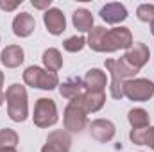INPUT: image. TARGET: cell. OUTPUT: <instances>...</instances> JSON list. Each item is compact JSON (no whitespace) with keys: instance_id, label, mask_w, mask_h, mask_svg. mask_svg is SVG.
Segmentation results:
<instances>
[{"instance_id":"obj_1","label":"cell","mask_w":154,"mask_h":152,"mask_svg":"<svg viewBox=\"0 0 154 152\" xmlns=\"http://www.w3.org/2000/svg\"><path fill=\"white\" fill-rule=\"evenodd\" d=\"M106 68L111 72V86H109V91H111V97L115 100H122L124 99V82L129 79V77H134L138 74L136 68H133L124 57L120 59H106Z\"/></svg>"},{"instance_id":"obj_17","label":"cell","mask_w":154,"mask_h":152,"mask_svg":"<svg viewBox=\"0 0 154 152\" xmlns=\"http://www.w3.org/2000/svg\"><path fill=\"white\" fill-rule=\"evenodd\" d=\"M129 138L134 145H147L149 149H154V125L142 127V129H131Z\"/></svg>"},{"instance_id":"obj_24","label":"cell","mask_w":154,"mask_h":152,"mask_svg":"<svg viewBox=\"0 0 154 152\" xmlns=\"http://www.w3.org/2000/svg\"><path fill=\"white\" fill-rule=\"evenodd\" d=\"M136 16L140 22L152 23L154 22V4H140L136 9Z\"/></svg>"},{"instance_id":"obj_23","label":"cell","mask_w":154,"mask_h":152,"mask_svg":"<svg viewBox=\"0 0 154 152\" xmlns=\"http://www.w3.org/2000/svg\"><path fill=\"white\" fill-rule=\"evenodd\" d=\"M84 47H86V38H82V36H72V38L63 41V48L66 52H72V54L81 52Z\"/></svg>"},{"instance_id":"obj_16","label":"cell","mask_w":154,"mask_h":152,"mask_svg":"<svg viewBox=\"0 0 154 152\" xmlns=\"http://www.w3.org/2000/svg\"><path fill=\"white\" fill-rule=\"evenodd\" d=\"M59 93H61V97H65L68 100L82 95L84 93V82H82V79L81 77H70V79H66L63 84H59Z\"/></svg>"},{"instance_id":"obj_11","label":"cell","mask_w":154,"mask_h":152,"mask_svg":"<svg viewBox=\"0 0 154 152\" xmlns=\"http://www.w3.org/2000/svg\"><path fill=\"white\" fill-rule=\"evenodd\" d=\"M43 23L47 27V31L52 34V36H59L66 31V18L63 14L61 9L57 7H50L45 11L43 14Z\"/></svg>"},{"instance_id":"obj_4","label":"cell","mask_w":154,"mask_h":152,"mask_svg":"<svg viewBox=\"0 0 154 152\" xmlns=\"http://www.w3.org/2000/svg\"><path fill=\"white\" fill-rule=\"evenodd\" d=\"M23 82L31 88H38V90H54L59 86V77L56 72H48L45 68L39 66H29L23 72Z\"/></svg>"},{"instance_id":"obj_15","label":"cell","mask_w":154,"mask_h":152,"mask_svg":"<svg viewBox=\"0 0 154 152\" xmlns=\"http://www.w3.org/2000/svg\"><path fill=\"white\" fill-rule=\"evenodd\" d=\"M25 59L23 48L20 45H7L2 54H0V61L5 68H18Z\"/></svg>"},{"instance_id":"obj_20","label":"cell","mask_w":154,"mask_h":152,"mask_svg":"<svg viewBox=\"0 0 154 152\" xmlns=\"http://www.w3.org/2000/svg\"><path fill=\"white\" fill-rule=\"evenodd\" d=\"M43 65H45V70L48 72H57L63 68V56L57 48H47L43 52Z\"/></svg>"},{"instance_id":"obj_25","label":"cell","mask_w":154,"mask_h":152,"mask_svg":"<svg viewBox=\"0 0 154 152\" xmlns=\"http://www.w3.org/2000/svg\"><path fill=\"white\" fill-rule=\"evenodd\" d=\"M22 4V0H16V2H7V0H0V9L2 11H14L18 5Z\"/></svg>"},{"instance_id":"obj_10","label":"cell","mask_w":154,"mask_h":152,"mask_svg":"<svg viewBox=\"0 0 154 152\" xmlns=\"http://www.w3.org/2000/svg\"><path fill=\"white\" fill-rule=\"evenodd\" d=\"M149 57H151V50H149V47H147L145 43H140V41L133 43V47L127 48L125 54H124V59H125L133 68H136L138 72L147 65Z\"/></svg>"},{"instance_id":"obj_13","label":"cell","mask_w":154,"mask_h":152,"mask_svg":"<svg viewBox=\"0 0 154 152\" xmlns=\"http://www.w3.org/2000/svg\"><path fill=\"white\" fill-rule=\"evenodd\" d=\"M34 29H36V20H34L32 14L20 13V14L14 16V20H13V32H14V36L27 38V36H31L34 32Z\"/></svg>"},{"instance_id":"obj_27","label":"cell","mask_w":154,"mask_h":152,"mask_svg":"<svg viewBox=\"0 0 154 152\" xmlns=\"http://www.w3.org/2000/svg\"><path fill=\"white\" fill-rule=\"evenodd\" d=\"M4 102H5V93H4V91H0V106H2Z\"/></svg>"},{"instance_id":"obj_21","label":"cell","mask_w":154,"mask_h":152,"mask_svg":"<svg viewBox=\"0 0 154 152\" xmlns=\"http://www.w3.org/2000/svg\"><path fill=\"white\" fill-rule=\"evenodd\" d=\"M127 120L131 123L133 129H142V127H149V113L142 108H134L127 113Z\"/></svg>"},{"instance_id":"obj_8","label":"cell","mask_w":154,"mask_h":152,"mask_svg":"<svg viewBox=\"0 0 154 152\" xmlns=\"http://www.w3.org/2000/svg\"><path fill=\"white\" fill-rule=\"evenodd\" d=\"M88 129H90V134L93 140H97L99 143H108L115 138V123L111 120H106V118H97L93 120L91 123H88Z\"/></svg>"},{"instance_id":"obj_30","label":"cell","mask_w":154,"mask_h":152,"mask_svg":"<svg viewBox=\"0 0 154 152\" xmlns=\"http://www.w3.org/2000/svg\"><path fill=\"white\" fill-rule=\"evenodd\" d=\"M151 32H152V36H154V22L151 23Z\"/></svg>"},{"instance_id":"obj_26","label":"cell","mask_w":154,"mask_h":152,"mask_svg":"<svg viewBox=\"0 0 154 152\" xmlns=\"http://www.w3.org/2000/svg\"><path fill=\"white\" fill-rule=\"evenodd\" d=\"M31 4H32V7H34V9H50V4H52V0H43V2L32 0Z\"/></svg>"},{"instance_id":"obj_9","label":"cell","mask_w":154,"mask_h":152,"mask_svg":"<svg viewBox=\"0 0 154 152\" xmlns=\"http://www.w3.org/2000/svg\"><path fill=\"white\" fill-rule=\"evenodd\" d=\"M72 136L68 131H52L47 136V143L41 147V152H70Z\"/></svg>"},{"instance_id":"obj_28","label":"cell","mask_w":154,"mask_h":152,"mask_svg":"<svg viewBox=\"0 0 154 152\" xmlns=\"http://www.w3.org/2000/svg\"><path fill=\"white\" fill-rule=\"evenodd\" d=\"M2 86H4V72L0 70V91H2Z\"/></svg>"},{"instance_id":"obj_5","label":"cell","mask_w":154,"mask_h":152,"mask_svg":"<svg viewBox=\"0 0 154 152\" xmlns=\"http://www.w3.org/2000/svg\"><path fill=\"white\" fill-rule=\"evenodd\" d=\"M124 97L134 102H147L154 97V82L149 79H127L124 82Z\"/></svg>"},{"instance_id":"obj_3","label":"cell","mask_w":154,"mask_h":152,"mask_svg":"<svg viewBox=\"0 0 154 152\" xmlns=\"http://www.w3.org/2000/svg\"><path fill=\"white\" fill-rule=\"evenodd\" d=\"M86 114L88 113L84 109L81 95L72 99V100H68V104L65 108V113H63L65 129L68 132H81L82 129H86V125H88V116Z\"/></svg>"},{"instance_id":"obj_22","label":"cell","mask_w":154,"mask_h":152,"mask_svg":"<svg viewBox=\"0 0 154 152\" xmlns=\"http://www.w3.org/2000/svg\"><path fill=\"white\" fill-rule=\"evenodd\" d=\"M18 145V134L16 131L4 127L0 129V149H14Z\"/></svg>"},{"instance_id":"obj_18","label":"cell","mask_w":154,"mask_h":152,"mask_svg":"<svg viewBox=\"0 0 154 152\" xmlns=\"http://www.w3.org/2000/svg\"><path fill=\"white\" fill-rule=\"evenodd\" d=\"M72 23L79 32H90L93 29V14L88 9H77L72 14Z\"/></svg>"},{"instance_id":"obj_12","label":"cell","mask_w":154,"mask_h":152,"mask_svg":"<svg viewBox=\"0 0 154 152\" xmlns=\"http://www.w3.org/2000/svg\"><path fill=\"white\" fill-rule=\"evenodd\" d=\"M84 82V90L91 91V93H104L106 86H108V77L102 70L99 68H91L86 72V75L82 79Z\"/></svg>"},{"instance_id":"obj_2","label":"cell","mask_w":154,"mask_h":152,"mask_svg":"<svg viewBox=\"0 0 154 152\" xmlns=\"http://www.w3.org/2000/svg\"><path fill=\"white\" fill-rule=\"evenodd\" d=\"M7 114L13 122L22 123L29 116V102H27V90L22 84H11L5 91Z\"/></svg>"},{"instance_id":"obj_19","label":"cell","mask_w":154,"mask_h":152,"mask_svg":"<svg viewBox=\"0 0 154 152\" xmlns=\"http://www.w3.org/2000/svg\"><path fill=\"white\" fill-rule=\"evenodd\" d=\"M81 99H82L86 113H95V111L102 109V106L106 102V95L104 93H91V91H86V90L81 95Z\"/></svg>"},{"instance_id":"obj_7","label":"cell","mask_w":154,"mask_h":152,"mask_svg":"<svg viewBox=\"0 0 154 152\" xmlns=\"http://www.w3.org/2000/svg\"><path fill=\"white\" fill-rule=\"evenodd\" d=\"M34 125L39 129L50 127L54 123H57L59 116H57V106L52 99H38L34 104V114H32Z\"/></svg>"},{"instance_id":"obj_6","label":"cell","mask_w":154,"mask_h":152,"mask_svg":"<svg viewBox=\"0 0 154 152\" xmlns=\"http://www.w3.org/2000/svg\"><path fill=\"white\" fill-rule=\"evenodd\" d=\"M133 34L127 27H116L109 29L104 34V41L100 47V52H116L120 48H131L133 47Z\"/></svg>"},{"instance_id":"obj_14","label":"cell","mask_w":154,"mask_h":152,"mask_svg":"<svg viewBox=\"0 0 154 152\" xmlns=\"http://www.w3.org/2000/svg\"><path fill=\"white\" fill-rule=\"evenodd\" d=\"M100 18L106 22V23H111V25H116L120 22H124L127 18V9L124 4L120 2H109L106 4L102 9H100Z\"/></svg>"},{"instance_id":"obj_29","label":"cell","mask_w":154,"mask_h":152,"mask_svg":"<svg viewBox=\"0 0 154 152\" xmlns=\"http://www.w3.org/2000/svg\"><path fill=\"white\" fill-rule=\"evenodd\" d=\"M0 152H16V149H0Z\"/></svg>"}]
</instances>
